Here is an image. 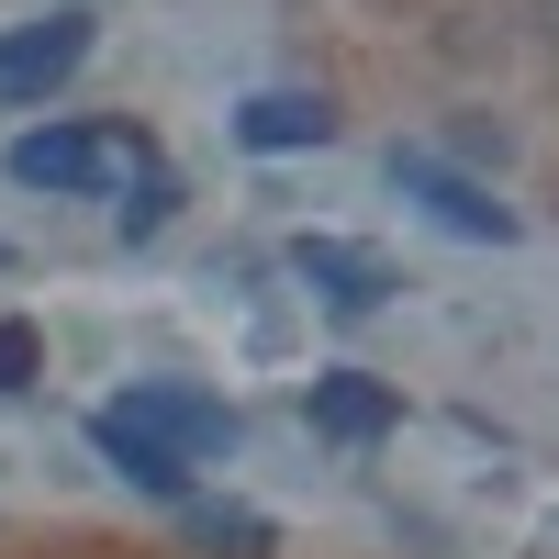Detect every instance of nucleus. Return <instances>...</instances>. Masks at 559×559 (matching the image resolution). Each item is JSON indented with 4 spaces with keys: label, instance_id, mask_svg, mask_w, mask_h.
I'll return each mask as SVG.
<instances>
[{
    "label": "nucleus",
    "instance_id": "obj_1",
    "mask_svg": "<svg viewBox=\"0 0 559 559\" xmlns=\"http://www.w3.org/2000/svg\"><path fill=\"white\" fill-rule=\"evenodd\" d=\"M146 168H157V157L134 146L123 123H45V134L12 146V179H23V191H112V179L134 191Z\"/></svg>",
    "mask_w": 559,
    "mask_h": 559
},
{
    "label": "nucleus",
    "instance_id": "obj_2",
    "mask_svg": "<svg viewBox=\"0 0 559 559\" xmlns=\"http://www.w3.org/2000/svg\"><path fill=\"white\" fill-rule=\"evenodd\" d=\"M392 191H403V202H426V213L448 224V236H481V247H515V213H503V202L481 191L471 168H448L437 146H392Z\"/></svg>",
    "mask_w": 559,
    "mask_h": 559
},
{
    "label": "nucleus",
    "instance_id": "obj_3",
    "mask_svg": "<svg viewBox=\"0 0 559 559\" xmlns=\"http://www.w3.org/2000/svg\"><path fill=\"white\" fill-rule=\"evenodd\" d=\"M90 57V12H45V23H12L0 34V102H57Z\"/></svg>",
    "mask_w": 559,
    "mask_h": 559
},
{
    "label": "nucleus",
    "instance_id": "obj_4",
    "mask_svg": "<svg viewBox=\"0 0 559 559\" xmlns=\"http://www.w3.org/2000/svg\"><path fill=\"white\" fill-rule=\"evenodd\" d=\"M112 414H123V426H146L157 448H179V459H224V448H236V414H224L213 392H191V381H134Z\"/></svg>",
    "mask_w": 559,
    "mask_h": 559
},
{
    "label": "nucleus",
    "instance_id": "obj_5",
    "mask_svg": "<svg viewBox=\"0 0 559 559\" xmlns=\"http://www.w3.org/2000/svg\"><path fill=\"white\" fill-rule=\"evenodd\" d=\"M90 448H102V459H112V471H123L134 492H157V503H191V459H179V448H157L146 426H123L112 403L90 414Z\"/></svg>",
    "mask_w": 559,
    "mask_h": 559
},
{
    "label": "nucleus",
    "instance_id": "obj_6",
    "mask_svg": "<svg viewBox=\"0 0 559 559\" xmlns=\"http://www.w3.org/2000/svg\"><path fill=\"white\" fill-rule=\"evenodd\" d=\"M292 269L313 280L336 313H369V302H392V269L369 258V247H336V236H292Z\"/></svg>",
    "mask_w": 559,
    "mask_h": 559
},
{
    "label": "nucleus",
    "instance_id": "obj_7",
    "mask_svg": "<svg viewBox=\"0 0 559 559\" xmlns=\"http://www.w3.org/2000/svg\"><path fill=\"white\" fill-rule=\"evenodd\" d=\"M236 134L258 157H292V146H324V134H336V102H324V90H258L236 112Z\"/></svg>",
    "mask_w": 559,
    "mask_h": 559
},
{
    "label": "nucleus",
    "instance_id": "obj_8",
    "mask_svg": "<svg viewBox=\"0 0 559 559\" xmlns=\"http://www.w3.org/2000/svg\"><path fill=\"white\" fill-rule=\"evenodd\" d=\"M313 426L336 437V448H369V437L392 426V392L369 381V369H324V381H313Z\"/></svg>",
    "mask_w": 559,
    "mask_h": 559
},
{
    "label": "nucleus",
    "instance_id": "obj_9",
    "mask_svg": "<svg viewBox=\"0 0 559 559\" xmlns=\"http://www.w3.org/2000/svg\"><path fill=\"white\" fill-rule=\"evenodd\" d=\"M179 526H191V548H236V559H269V515H247V503H179Z\"/></svg>",
    "mask_w": 559,
    "mask_h": 559
},
{
    "label": "nucleus",
    "instance_id": "obj_10",
    "mask_svg": "<svg viewBox=\"0 0 559 559\" xmlns=\"http://www.w3.org/2000/svg\"><path fill=\"white\" fill-rule=\"evenodd\" d=\"M34 369H45L34 324H23V313H0V392H34Z\"/></svg>",
    "mask_w": 559,
    "mask_h": 559
},
{
    "label": "nucleus",
    "instance_id": "obj_11",
    "mask_svg": "<svg viewBox=\"0 0 559 559\" xmlns=\"http://www.w3.org/2000/svg\"><path fill=\"white\" fill-rule=\"evenodd\" d=\"M168 202H179V179H168V168H146V179H134V202H123V247H134V236H157Z\"/></svg>",
    "mask_w": 559,
    "mask_h": 559
},
{
    "label": "nucleus",
    "instance_id": "obj_12",
    "mask_svg": "<svg viewBox=\"0 0 559 559\" xmlns=\"http://www.w3.org/2000/svg\"><path fill=\"white\" fill-rule=\"evenodd\" d=\"M0 269H12V247H0Z\"/></svg>",
    "mask_w": 559,
    "mask_h": 559
}]
</instances>
